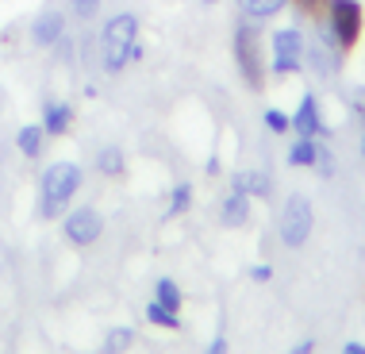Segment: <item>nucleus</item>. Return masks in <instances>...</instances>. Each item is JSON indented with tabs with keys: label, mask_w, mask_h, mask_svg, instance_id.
<instances>
[{
	"label": "nucleus",
	"mask_w": 365,
	"mask_h": 354,
	"mask_svg": "<svg viewBox=\"0 0 365 354\" xmlns=\"http://www.w3.org/2000/svg\"><path fill=\"white\" fill-rule=\"evenodd\" d=\"M143 58V43H139V16L135 12H120L101 27V66L104 74H123L131 62Z\"/></svg>",
	"instance_id": "obj_1"
},
{
	"label": "nucleus",
	"mask_w": 365,
	"mask_h": 354,
	"mask_svg": "<svg viewBox=\"0 0 365 354\" xmlns=\"http://www.w3.org/2000/svg\"><path fill=\"white\" fill-rule=\"evenodd\" d=\"M231 54H235V70L246 81L250 93H262L265 88V74H269V62H265V39H262V27L254 19H239L235 24V35H231Z\"/></svg>",
	"instance_id": "obj_2"
},
{
	"label": "nucleus",
	"mask_w": 365,
	"mask_h": 354,
	"mask_svg": "<svg viewBox=\"0 0 365 354\" xmlns=\"http://www.w3.org/2000/svg\"><path fill=\"white\" fill-rule=\"evenodd\" d=\"M81 166L77 162H51L38 177V216L43 220H54V216H66L70 201L81 193Z\"/></svg>",
	"instance_id": "obj_3"
},
{
	"label": "nucleus",
	"mask_w": 365,
	"mask_h": 354,
	"mask_svg": "<svg viewBox=\"0 0 365 354\" xmlns=\"http://www.w3.org/2000/svg\"><path fill=\"white\" fill-rule=\"evenodd\" d=\"M319 31L339 46L342 54H354L365 35V8L361 0H327L323 4V24Z\"/></svg>",
	"instance_id": "obj_4"
},
{
	"label": "nucleus",
	"mask_w": 365,
	"mask_h": 354,
	"mask_svg": "<svg viewBox=\"0 0 365 354\" xmlns=\"http://www.w3.org/2000/svg\"><path fill=\"white\" fill-rule=\"evenodd\" d=\"M304 51H308V35L296 24L277 27L269 35V74L273 77H292L304 70Z\"/></svg>",
	"instance_id": "obj_5"
},
{
	"label": "nucleus",
	"mask_w": 365,
	"mask_h": 354,
	"mask_svg": "<svg viewBox=\"0 0 365 354\" xmlns=\"http://www.w3.org/2000/svg\"><path fill=\"white\" fill-rule=\"evenodd\" d=\"M312 228H315V208H312V201H308L304 193H289V196H284V204H281V223H277L281 243H284L289 251L304 247V243L312 239Z\"/></svg>",
	"instance_id": "obj_6"
},
{
	"label": "nucleus",
	"mask_w": 365,
	"mask_h": 354,
	"mask_svg": "<svg viewBox=\"0 0 365 354\" xmlns=\"http://www.w3.org/2000/svg\"><path fill=\"white\" fill-rule=\"evenodd\" d=\"M104 231V220L96 208H73L66 212V223H62V235L73 243V247H93Z\"/></svg>",
	"instance_id": "obj_7"
},
{
	"label": "nucleus",
	"mask_w": 365,
	"mask_h": 354,
	"mask_svg": "<svg viewBox=\"0 0 365 354\" xmlns=\"http://www.w3.org/2000/svg\"><path fill=\"white\" fill-rule=\"evenodd\" d=\"M312 62V70H315V77H323V81H327V77H339V70H342V62H346V54L339 51V46L331 43L327 35H315L312 43H308V51H304V66Z\"/></svg>",
	"instance_id": "obj_8"
},
{
	"label": "nucleus",
	"mask_w": 365,
	"mask_h": 354,
	"mask_svg": "<svg viewBox=\"0 0 365 354\" xmlns=\"http://www.w3.org/2000/svg\"><path fill=\"white\" fill-rule=\"evenodd\" d=\"M292 131L300 135V139H323V135H331V127L323 123L319 96H315V93L300 96V104H296V112H292Z\"/></svg>",
	"instance_id": "obj_9"
},
{
	"label": "nucleus",
	"mask_w": 365,
	"mask_h": 354,
	"mask_svg": "<svg viewBox=\"0 0 365 354\" xmlns=\"http://www.w3.org/2000/svg\"><path fill=\"white\" fill-rule=\"evenodd\" d=\"M66 39V16L58 12V8H46V12H38L31 19V43L35 46H58Z\"/></svg>",
	"instance_id": "obj_10"
},
{
	"label": "nucleus",
	"mask_w": 365,
	"mask_h": 354,
	"mask_svg": "<svg viewBox=\"0 0 365 354\" xmlns=\"http://www.w3.org/2000/svg\"><path fill=\"white\" fill-rule=\"evenodd\" d=\"M231 189H239V193H246L254 201H269V193H273V181H269V173H262V170H239L231 177Z\"/></svg>",
	"instance_id": "obj_11"
},
{
	"label": "nucleus",
	"mask_w": 365,
	"mask_h": 354,
	"mask_svg": "<svg viewBox=\"0 0 365 354\" xmlns=\"http://www.w3.org/2000/svg\"><path fill=\"white\" fill-rule=\"evenodd\" d=\"M246 220H250V196L239 193V189H231V193H227V201H223V208H220V223H223V228H242Z\"/></svg>",
	"instance_id": "obj_12"
},
{
	"label": "nucleus",
	"mask_w": 365,
	"mask_h": 354,
	"mask_svg": "<svg viewBox=\"0 0 365 354\" xmlns=\"http://www.w3.org/2000/svg\"><path fill=\"white\" fill-rule=\"evenodd\" d=\"M73 123V108L66 101H46L43 104V131L46 135H66Z\"/></svg>",
	"instance_id": "obj_13"
},
{
	"label": "nucleus",
	"mask_w": 365,
	"mask_h": 354,
	"mask_svg": "<svg viewBox=\"0 0 365 354\" xmlns=\"http://www.w3.org/2000/svg\"><path fill=\"white\" fill-rule=\"evenodd\" d=\"M292 0H239V12L254 24H265V19H277Z\"/></svg>",
	"instance_id": "obj_14"
},
{
	"label": "nucleus",
	"mask_w": 365,
	"mask_h": 354,
	"mask_svg": "<svg viewBox=\"0 0 365 354\" xmlns=\"http://www.w3.org/2000/svg\"><path fill=\"white\" fill-rule=\"evenodd\" d=\"M43 143H46L43 123H24L16 131V146H19V154H24V158H38V154H43Z\"/></svg>",
	"instance_id": "obj_15"
},
{
	"label": "nucleus",
	"mask_w": 365,
	"mask_h": 354,
	"mask_svg": "<svg viewBox=\"0 0 365 354\" xmlns=\"http://www.w3.org/2000/svg\"><path fill=\"white\" fill-rule=\"evenodd\" d=\"M315 154H319V139H300L296 135V143L289 146V166L292 170H312Z\"/></svg>",
	"instance_id": "obj_16"
},
{
	"label": "nucleus",
	"mask_w": 365,
	"mask_h": 354,
	"mask_svg": "<svg viewBox=\"0 0 365 354\" xmlns=\"http://www.w3.org/2000/svg\"><path fill=\"white\" fill-rule=\"evenodd\" d=\"M96 170H101L104 177H120L127 170V158H123L120 146H104V151L96 154Z\"/></svg>",
	"instance_id": "obj_17"
},
{
	"label": "nucleus",
	"mask_w": 365,
	"mask_h": 354,
	"mask_svg": "<svg viewBox=\"0 0 365 354\" xmlns=\"http://www.w3.org/2000/svg\"><path fill=\"white\" fill-rule=\"evenodd\" d=\"M146 320L154 323V328H165V331H181V316H177L173 308H165V304L150 300L146 304Z\"/></svg>",
	"instance_id": "obj_18"
},
{
	"label": "nucleus",
	"mask_w": 365,
	"mask_h": 354,
	"mask_svg": "<svg viewBox=\"0 0 365 354\" xmlns=\"http://www.w3.org/2000/svg\"><path fill=\"white\" fill-rule=\"evenodd\" d=\"M131 343H135L131 328H112L104 335V343H101V354H127V350H131Z\"/></svg>",
	"instance_id": "obj_19"
},
{
	"label": "nucleus",
	"mask_w": 365,
	"mask_h": 354,
	"mask_svg": "<svg viewBox=\"0 0 365 354\" xmlns=\"http://www.w3.org/2000/svg\"><path fill=\"white\" fill-rule=\"evenodd\" d=\"M154 300L158 304H165V308H181V289H177V281H170V278H158V285H154Z\"/></svg>",
	"instance_id": "obj_20"
},
{
	"label": "nucleus",
	"mask_w": 365,
	"mask_h": 354,
	"mask_svg": "<svg viewBox=\"0 0 365 354\" xmlns=\"http://www.w3.org/2000/svg\"><path fill=\"white\" fill-rule=\"evenodd\" d=\"M262 123H265V131H269V135H289L292 131V116L281 112V108H265Z\"/></svg>",
	"instance_id": "obj_21"
},
{
	"label": "nucleus",
	"mask_w": 365,
	"mask_h": 354,
	"mask_svg": "<svg viewBox=\"0 0 365 354\" xmlns=\"http://www.w3.org/2000/svg\"><path fill=\"white\" fill-rule=\"evenodd\" d=\"M189 204H192V185H189V181L173 185V196H170V216H185V212H189Z\"/></svg>",
	"instance_id": "obj_22"
},
{
	"label": "nucleus",
	"mask_w": 365,
	"mask_h": 354,
	"mask_svg": "<svg viewBox=\"0 0 365 354\" xmlns=\"http://www.w3.org/2000/svg\"><path fill=\"white\" fill-rule=\"evenodd\" d=\"M70 12L77 19H93L96 12H101V0H70Z\"/></svg>",
	"instance_id": "obj_23"
},
{
	"label": "nucleus",
	"mask_w": 365,
	"mask_h": 354,
	"mask_svg": "<svg viewBox=\"0 0 365 354\" xmlns=\"http://www.w3.org/2000/svg\"><path fill=\"white\" fill-rule=\"evenodd\" d=\"M319 177H331L334 173V154L327 151V146H319V154H315V166H312Z\"/></svg>",
	"instance_id": "obj_24"
},
{
	"label": "nucleus",
	"mask_w": 365,
	"mask_h": 354,
	"mask_svg": "<svg viewBox=\"0 0 365 354\" xmlns=\"http://www.w3.org/2000/svg\"><path fill=\"white\" fill-rule=\"evenodd\" d=\"M296 8H300V12H308V16H319L323 12V4H327V0H292Z\"/></svg>",
	"instance_id": "obj_25"
},
{
	"label": "nucleus",
	"mask_w": 365,
	"mask_h": 354,
	"mask_svg": "<svg viewBox=\"0 0 365 354\" xmlns=\"http://www.w3.org/2000/svg\"><path fill=\"white\" fill-rule=\"evenodd\" d=\"M250 278L258 281V285H265V281L273 278V266H269V262H258V266H254V270H250Z\"/></svg>",
	"instance_id": "obj_26"
},
{
	"label": "nucleus",
	"mask_w": 365,
	"mask_h": 354,
	"mask_svg": "<svg viewBox=\"0 0 365 354\" xmlns=\"http://www.w3.org/2000/svg\"><path fill=\"white\" fill-rule=\"evenodd\" d=\"M204 354H227V339H223V335H215V339L208 343V350H204Z\"/></svg>",
	"instance_id": "obj_27"
},
{
	"label": "nucleus",
	"mask_w": 365,
	"mask_h": 354,
	"mask_svg": "<svg viewBox=\"0 0 365 354\" xmlns=\"http://www.w3.org/2000/svg\"><path fill=\"white\" fill-rule=\"evenodd\" d=\"M312 350H315V343H312V339H300V343H296V347H292L289 354H312Z\"/></svg>",
	"instance_id": "obj_28"
},
{
	"label": "nucleus",
	"mask_w": 365,
	"mask_h": 354,
	"mask_svg": "<svg viewBox=\"0 0 365 354\" xmlns=\"http://www.w3.org/2000/svg\"><path fill=\"white\" fill-rule=\"evenodd\" d=\"M342 354H365V343L354 339V343H346V347H342Z\"/></svg>",
	"instance_id": "obj_29"
},
{
	"label": "nucleus",
	"mask_w": 365,
	"mask_h": 354,
	"mask_svg": "<svg viewBox=\"0 0 365 354\" xmlns=\"http://www.w3.org/2000/svg\"><path fill=\"white\" fill-rule=\"evenodd\" d=\"M200 4H220V0H200Z\"/></svg>",
	"instance_id": "obj_30"
},
{
	"label": "nucleus",
	"mask_w": 365,
	"mask_h": 354,
	"mask_svg": "<svg viewBox=\"0 0 365 354\" xmlns=\"http://www.w3.org/2000/svg\"><path fill=\"white\" fill-rule=\"evenodd\" d=\"M361 154H365V135H361Z\"/></svg>",
	"instance_id": "obj_31"
},
{
	"label": "nucleus",
	"mask_w": 365,
	"mask_h": 354,
	"mask_svg": "<svg viewBox=\"0 0 365 354\" xmlns=\"http://www.w3.org/2000/svg\"><path fill=\"white\" fill-rule=\"evenodd\" d=\"M361 116H365V104H361Z\"/></svg>",
	"instance_id": "obj_32"
}]
</instances>
